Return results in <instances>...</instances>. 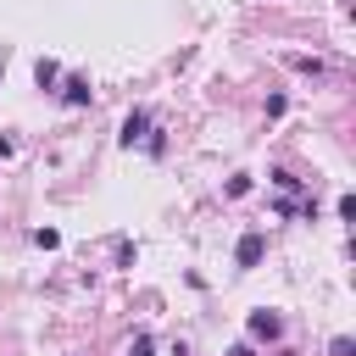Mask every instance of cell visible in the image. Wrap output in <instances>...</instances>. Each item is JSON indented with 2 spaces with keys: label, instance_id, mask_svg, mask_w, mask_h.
<instances>
[{
  "label": "cell",
  "instance_id": "1",
  "mask_svg": "<svg viewBox=\"0 0 356 356\" xmlns=\"http://www.w3.org/2000/svg\"><path fill=\"white\" fill-rule=\"evenodd\" d=\"M278 334H284V323L273 312H250V339H278Z\"/></svg>",
  "mask_w": 356,
  "mask_h": 356
},
{
  "label": "cell",
  "instance_id": "2",
  "mask_svg": "<svg viewBox=\"0 0 356 356\" xmlns=\"http://www.w3.org/2000/svg\"><path fill=\"white\" fill-rule=\"evenodd\" d=\"M261 250H267V239H261V234H245L234 256H239V267H256V261H261Z\"/></svg>",
  "mask_w": 356,
  "mask_h": 356
},
{
  "label": "cell",
  "instance_id": "3",
  "mask_svg": "<svg viewBox=\"0 0 356 356\" xmlns=\"http://www.w3.org/2000/svg\"><path fill=\"white\" fill-rule=\"evenodd\" d=\"M61 100H67V106H89V78H67Z\"/></svg>",
  "mask_w": 356,
  "mask_h": 356
},
{
  "label": "cell",
  "instance_id": "4",
  "mask_svg": "<svg viewBox=\"0 0 356 356\" xmlns=\"http://www.w3.org/2000/svg\"><path fill=\"white\" fill-rule=\"evenodd\" d=\"M145 122H150V117H145V111H134V117L122 122V145H139V139H145Z\"/></svg>",
  "mask_w": 356,
  "mask_h": 356
},
{
  "label": "cell",
  "instance_id": "5",
  "mask_svg": "<svg viewBox=\"0 0 356 356\" xmlns=\"http://www.w3.org/2000/svg\"><path fill=\"white\" fill-rule=\"evenodd\" d=\"M56 78H61L56 61H39V67H33V83H39V89H56Z\"/></svg>",
  "mask_w": 356,
  "mask_h": 356
},
{
  "label": "cell",
  "instance_id": "6",
  "mask_svg": "<svg viewBox=\"0 0 356 356\" xmlns=\"http://www.w3.org/2000/svg\"><path fill=\"white\" fill-rule=\"evenodd\" d=\"M33 245H44V250H56V245H61V234H56V228H39V234H33Z\"/></svg>",
  "mask_w": 356,
  "mask_h": 356
},
{
  "label": "cell",
  "instance_id": "7",
  "mask_svg": "<svg viewBox=\"0 0 356 356\" xmlns=\"http://www.w3.org/2000/svg\"><path fill=\"white\" fill-rule=\"evenodd\" d=\"M128 356H150V334H134V345H128Z\"/></svg>",
  "mask_w": 356,
  "mask_h": 356
},
{
  "label": "cell",
  "instance_id": "8",
  "mask_svg": "<svg viewBox=\"0 0 356 356\" xmlns=\"http://www.w3.org/2000/svg\"><path fill=\"white\" fill-rule=\"evenodd\" d=\"M334 356H356V345H350V339L339 334V339H334Z\"/></svg>",
  "mask_w": 356,
  "mask_h": 356
},
{
  "label": "cell",
  "instance_id": "9",
  "mask_svg": "<svg viewBox=\"0 0 356 356\" xmlns=\"http://www.w3.org/2000/svg\"><path fill=\"white\" fill-rule=\"evenodd\" d=\"M228 356H256V350H250V345H234V350H228Z\"/></svg>",
  "mask_w": 356,
  "mask_h": 356
}]
</instances>
